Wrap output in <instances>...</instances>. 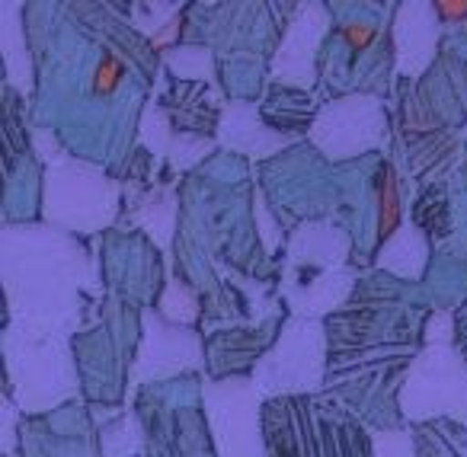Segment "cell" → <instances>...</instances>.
Returning <instances> with one entry per match:
<instances>
[{
    "instance_id": "5",
    "label": "cell",
    "mask_w": 467,
    "mask_h": 457,
    "mask_svg": "<svg viewBox=\"0 0 467 457\" xmlns=\"http://www.w3.org/2000/svg\"><path fill=\"white\" fill-rule=\"evenodd\" d=\"M439 14H451V20H461V16H467V4H439Z\"/></svg>"
},
{
    "instance_id": "3",
    "label": "cell",
    "mask_w": 467,
    "mask_h": 457,
    "mask_svg": "<svg viewBox=\"0 0 467 457\" xmlns=\"http://www.w3.org/2000/svg\"><path fill=\"white\" fill-rule=\"evenodd\" d=\"M122 78H125V68L116 58H103V65L97 71V93H112L122 84Z\"/></svg>"
},
{
    "instance_id": "2",
    "label": "cell",
    "mask_w": 467,
    "mask_h": 457,
    "mask_svg": "<svg viewBox=\"0 0 467 457\" xmlns=\"http://www.w3.org/2000/svg\"><path fill=\"white\" fill-rule=\"evenodd\" d=\"M400 218V205H397V189H394V173L384 170L381 173V231L390 234Z\"/></svg>"
},
{
    "instance_id": "4",
    "label": "cell",
    "mask_w": 467,
    "mask_h": 457,
    "mask_svg": "<svg viewBox=\"0 0 467 457\" xmlns=\"http://www.w3.org/2000/svg\"><path fill=\"white\" fill-rule=\"evenodd\" d=\"M343 36L349 39L352 48H365L371 42V36H375V29H371V26H358V23H349V26L343 29Z\"/></svg>"
},
{
    "instance_id": "1",
    "label": "cell",
    "mask_w": 467,
    "mask_h": 457,
    "mask_svg": "<svg viewBox=\"0 0 467 457\" xmlns=\"http://www.w3.org/2000/svg\"><path fill=\"white\" fill-rule=\"evenodd\" d=\"M269 457H368L365 435L333 422H314L305 403L266 406Z\"/></svg>"
}]
</instances>
